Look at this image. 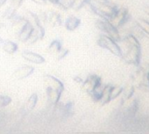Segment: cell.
I'll return each instance as SVG.
<instances>
[{"label": "cell", "instance_id": "6da1fadb", "mask_svg": "<svg viewBox=\"0 0 149 134\" xmlns=\"http://www.w3.org/2000/svg\"><path fill=\"white\" fill-rule=\"evenodd\" d=\"M34 72V68L31 65H24L19 67L18 69H17L14 72H13V78L15 79L20 80V79H24L29 76H31L32 73Z\"/></svg>", "mask_w": 149, "mask_h": 134}, {"label": "cell", "instance_id": "7a4b0ae2", "mask_svg": "<svg viewBox=\"0 0 149 134\" xmlns=\"http://www.w3.org/2000/svg\"><path fill=\"white\" fill-rule=\"evenodd\" d=\"M23 58L30 63H33V64H36V65H40V64H43L45 63V58L44 57H42L41 55L38 54V53H35V52H32V51H24L22 53H21Z\"/></svg>", "mask_w": 149, "mask_h": 134}, {"label": "cell", "instance_id": "3957f363", "mask_svg": "<svg viewBox=\"0 0 149 134\" xmlns=\"http://www.w3.org/2000/svg\"><path fill=\"white\" fill-rule=\"evenodd\" d=\"M44 80H45V83L47 87H50V88H52V89H55V90H58V91L63 92V91H64L63 83L60 80H58V78H56L55 77H53L52 75H45Z\"/></svg>", "mask_w": 149, "mask_h": 134}, {"label": "cell", "instance_id": "277c9868", "mask_svg": "<svg viewBox=\"0 0 149 134\" xmlns=\"http://www.w3.org/2000/svg\"><path fill=\"white\" fill-rule=\"evenodd\" d=\"M99 44L101 45L102 47H105V48H107L109 49L110 51H113L114 53L116 54H119L120 52V49L119 47L114 44V42L110 38L108 37L107 36H102L100 37V39L99 40Z\"/></svg>", "mask_w": 149, "mask_h": 134}, {"label": "cell", "instance_id": "5b68a950", "mask_svg": "<svg viewBox=\"0 0 149 134\" xmlns=\"http://www.w3.org/2000/svg\"><path fill=\"white\" fill-rule=\"evenodd\" d=\"M61 94H62V92L58 91V90H55V89H52L50 87H46L47 99L50 102V104H52L53 106H56L58 103L60 97H61Z\"/></svg>", "mask_w": 149, "mask_h": 134}, {"label": "cell", "instance_id": "8992f818", "mask_svg": "<svg viewBox=\"0 0 149 134\" xmlns=\"http://www.w3.org/2000/svg\"><path fill=\"white\" fill-rule=\"evenodd\" d=\"M50 25L55 27V26H59L62 24V19L61 17L58 13L55 11H49L46 12V22Z\"/></svg>", "mask_w": 149, "mask_h": 134}, {"label": "cell", "instance_id": "52a82bcc", "mask_svg": "<svg viewBox=\"0 0 149 134\" xmlns=\"http://www.w3.org/2000/svg\"><path fill=\"white\" fill-rule=\"evenodd\" d=\"M33 27L31 26V24L27 22V24L23 27V29L17 34V39L20 41V42H23V43H26L28 38H29V36L32 31Z\"/></svg>", "mask_w": 149, "mask_h": 134}, {"label": "cell", "instance_id": "ba28073f", "mask_svg": "<svg viewBox=\"0 0 149 134\" xmlns=\"http://www.w3.org/2000/svg\"><path fill=\"white\" fill-rule=\"evenodd\" d=\"M99 82H100L99 78H97L96 76H91L83 84V87L86 92H92L97 88V86L99 85Z\"/></svg>", "mask_w": 149, "mask_h": 134}, {"label": "cell", "instance_id": "9c48e42d", "mask_svg": "<svg viewBox=\"0 0 149 134\" xmlns=\"http://www.w3.org/2000/svg\"><path fill=\"white\" fill-rule=\"evenodd\" d=\"M79 24H80V20L78 17L74 16H71L67 17V19L65 20V26L68 31H74L76 28H78Z\"/></svg>", "mask_w": 149, "mask_h": 134}, {"label": "cell", "instance_id": "30bf717a", "mask_svg": "<svg viewBox=\"0 0 149 134\" xmlns=\"http://www.w3.org/2000/svg\"><path fill=\"white\" fill-rule=\"evenodd\" d=\"M3 50L8 54H13L17 51V44L10 40L3 41Z\"/></svg>", "mask_w": 149, "mask_h": 134}, {"label": "cell", "instance_id": "8fae6325", "mask_svg": "<svg viewBox=\"0 0 149 134\" xmlns=\"http://www.w3.org/2000/svg\"><path fill=\"white\" fill-rule=\"evenodd\" d=\"M62 48H63V47H62V44H61L60 41H58V40H53V41L51 43V44L48 46L47 51H48L49 53H51V54L56 55V54H58V53L60 51V50H61Z\"/></svg>", "mask_w": 149, "mask_h": 134}, {"label": "cell", "instance_id": "7c38bea8", "mask_svg": "<svg viewBox=\"0 0 149 134\" xmlns=\"http://www.w3.org/2000/svg\"><path fill=\"white\" fill-rule=\"evenodd\" d=\"M38 103V95L36 93H33L30 96V98L28 99V100L26 101V104H25V110L28 111V112H31L32 111L36 105Z\"/></svg>", "mask_w": 149, "mask_h": 134}, {"label": "cell", "instance_id": "4fadbf2b", "mask_svg": "<svg viewBox=\"0 0 149 134\" xmlns=\"http://www.w3.org/2000/svg\"><path fill=\"white\" fill-rule=\"evenodd\" d=\"M15 15H16V10L13 9V8H11V7L10 6V7L3 13L2 18H3V20H5V21H7V20L10 21Z\"/></svg>", "mask_w": 149, "mask_h": 134}, {"label": "cell", "instance_id": "5bb4252c", "mask_svg": "<svg viewBox=\"0 0 149 134\" xmlns=\"http://www.w3.org/2000/svg\"><path fill=\"white\" fill-rule=\"evenodd\" d=\"M38 40H39L38 33V31L33 28L32 31H31V34H30V36H29V38H28V40H27L26 43L29 44H32L36 43Z\"/></svg>", "mask_w": 149, "mask_h": 134}, {"label": "cell", "instance_id": "9a60e30c", "mask_svg": "<svg viewBox=\"0 0 149 134\" xmlns=\"http://www.w3.org/2000/svg\"><path fill=\"white\" fill-rule=\"evenodd\" d=\"M10 102H11V99L9 96H3V95L0 96V107L1 108L9 106Z\"/></svg>", "mask_w": 149, "mask_h": 134}, {"label": "cell", "instance_id": "2e32d148", "mask_svg": "<svg viewBox=\"0 0 149 134\" xmlns=\"http://www.w3.org/2000/svg\"><path fill=\"white\" fill-rule=\"evenodd\" d=\"M23 1H24V0H10V6L11 8L17 10V9H18V8L21 6Z\"/></svg>", "mask_w": 149, "mask_h": 134}, {"label": "cell", "instance_id": "e0dca14e", "mask_svg": "<svg viewBox=\"0 0 149 134\" xmlns=\"http://www.w3.org/2000/svg\"><path fill=\"white\" fill-rule=\"evenodd\" d=\"M67 53H68V50H66V49H63V48H62V49L60 50V51L57 54L58 59H62V58H64Z\"/></svg>", "mask_w": 149, "mask_h": 134}, {"label": "cell", "instance_id": "ac0fdd59", "mask_svg": "<svg viewBox=\"0 0 149 134\" xmlns=\"http://www.w3.org/2000/svg\"><path fill=\"white\" fill-rule=\"evenodd\" d=\"M31 1L38 3V4H45L47 0H31Z\"/></svg>", "mask_w": 149, "mask_h": 134}, {"label": "cell", "instance_id": "d6986e66", "mask_svg": "<svg viewBox=\"0 0 149 134\" xmlns=\"http://www.w3.org/2000/svg\"><path fill=\"white\" fill-rule=\"evenodd\" d=\"M47 1H49V2H51L52 3H53V4H55V5H57L61 0H47Z\"/></svg>", "mask_w": 149, "mask_h": 134}, {"label": "cell", "instance_id": "ffe728a7", "mask_svg": "<svg viewBox=\"0 0 149 134\" xmlns=\"http://www.w3.org/2000/svg\"><path fill=\"white\" fill-rule=\"evenodd\" d=\"M5 3H6V0H0V7L3 6Z\"/></svg>", "mask_w": 149, "mask_h": 134}, {"label": "cell", "instance_id": "44dd1931", "mask_svg": "<svg viewBox=\"0 0 149 134\" xmlns=\"http://www.w3.org/2000/svg\"><path fill=\"white\" fill-rule=\"evenodd\" d=\"M148 10H149V8H148Z\"/></svg>", "mask_w": 149, "mask_h": 134}]
</instances>
